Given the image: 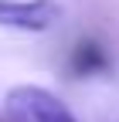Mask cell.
Instances as JSON below:
<instances>
[{
    "instance_id": "obj_1",
    "label": "cell",
    "mask_w": 119,
    "mask_h": 122,
    "mask_svg": "<svg viewBox=\"0 0 119 122\" xmlns=\"http://www.w3.org/2000/svg\"><path fill=\"white\" fill-rule=\"evenodd\" d=\"M7 105L21 122H78L71 109L48 88L38 85H17L7 92Z\"/></svg>"
},
{
    "instance_id": "obj_2",
    "label": "cell",
    "mask_w": 119,
    "mask_h": 122,
    "mask_svg": "<svg viewBox=\"0 0 119 122\" xmlns=\"http://www.w3.org/2000/svg\"><path fill=\"white\" fill-rule=\"evenodd\" d=\"M61 20V4L54 0H0V27L44 34Z\"/></svg>"
},
{
    "instance_id": "obj_3",
    "label": "cell",
    "mask_w": 119,
    "mask_h": 122,
    "mask_svg": "<svg viewBox=\"0 0 119 122\" xmlns=\"http://www.w3.org/2000/svg\"><path fill=\"white\" fill-rule=\"evenodd\" d=\"M71 65H75V71L88 75V71L106 68V54H102L95 44H78V48H75V58H71Z\"/></svg>"
}]
</instances>
